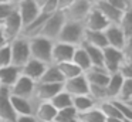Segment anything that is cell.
Returning <instances> with one entry per match:
<instances>
[{
  "label": "cell",
  "instance_id": "obj_27",
  "mask_svg": "<svg viewBox=\"0 0 132 122\" xmlns=\"http://www.w3.org/2000/svg\"><path fill=\"white\" fill-rule=\"evenodd\" d=\"M71 61L74 62V64L77 65V67L80 68L82 72H85V71L88 70L89 67H91V62H89L88 55H87L85 50H84L81 45H77V47L74 48V53H72Z\"/></svg>",
  "mask_w": 132,
  "mask_h": 122
},
{
  "label": "cell",
  "instance_id": "obj_25",
  "mask_svg": "<svg viewBox=\"0 0 132 122\" xmlns=\"http://www.w3.org/2000/svg\"><path fill=\"white\" fill-rule=\"evenodd\" d=\"M40 82H48V84H63L64 78L61 77L60 71H58L55 64H48L44 70L41 78L38 79Z\"/></svg>",
  "mask_w": 132,
  "mask_h": 122
},
{
  "label": "cell",
  "instance_id": "obj_4",
  "mask_svg": "<svg viewBox=\"0 0 132 122\" xmlns=\"http://www.w3.org/2000/svg\"><path fill=\"white\" fill-rule=\"evenodd\" d=\"M64 23H65V19H64L63 11H54L53 14H50L47 17L46 23H44L43 28L40 31V36L50 40V41H55Z\"/></svg>",
  "mask_w": 132,
  "mask_h": 122
},
{
  "label": "cell",
  "instance_id": "obj_45",
  "mask_svg": "<svg viewBox=\"0 0 132 122\" xmlns=\"http://www.w3.org/2000/svg\"><path fill=\"white\" fill-rule=\"evenodd\" d=\"M6 38H4V36H3V34H2V31H0V47H2V45H4V44H6Z\"/></svg>",
  "mask_w": 132,
  "mask_h": 122
},
{
  "label": "cell",
  "instance_id": "obj_35",
  "mask_svg": "<svg viewBox=\"0 0 132 122\" xmlns=\"http://www.w3.org/2000/svg\"><path fill=\"white\" fill-rule=\"evenodd\" d=\"M88 95L97 102V105L102 101H108L106 96L105 87H100V85H88Z\"/></svg>",
  "mask_w": 132,
  "mask_h": 122
},
{
  "label": "cell",
  "instance_id": "obj_26",
  "mask_svg": "<svg viewBox=\"0 0 132 122\" xmlns=\"http://www.w3.org/2000/svg\"><path fill=\"white\" fill-rule=\"evenodd\" d=\"M97 107V102L88 95H77V96H72V108L77 111V113L80 112H85V111L91 109V108Z\"/></svg>",
  "mask_w": 132,
  "mask_h": 122
},
{
  "label": "cell",
  "instance_id": "obj_24",
  "mask_svg": "<svg viewBox=\"0 0 132 122\" xmlns=\"http://www.w3.org/2000/svg\"><path fill=\"white\" fill-rule=\"evenodd\" d=\"M123 79L125 78H122L118 72L109 74V79H108V82H106V85H105V91H106V96H108V99H115L117 98Z\"/></svg>",
  "mask_w": 132,
  "mask_h": 122
},
{
  "label": "cell",
  "instance_id": "obj_21",
  "mask_svg": "<svg viewBox=\"0 0 132 122\" xmlns=\"http://www.w3.org/2000/svg\"><path fill=\"white\" fill-rule=\"evenodd\" d=\"M48 16L50 14H44L40 11V14H38L34 20H31L29 24H26L21 28L20 37H24V38L29 40V38H31V37L40 36V31H41V28H43V26H44V23H46V20Z\"/></svg>",
  "mask_w": 132,
  "mask_h": 122
},
{
  "label": "cell",
  "instance_id": "obj_13",
  "mask_svg": "<svg viewBox=\"0 0 132 122\" xmlns=\"http://www.w3.org/2000/svg\"><path fill=\"white\" fill-rule=\"evenodd\" d=\"M10 104L16 115H34V108L37 105L36 98H20L10 95Z\"/></svg>",
  "mask_w": 132,
  "mask_h": 122
},
{
  "label": "cell",
  "instance_id": "obj_9",
  "mask_svg": "<svg viewBox=\"0 0 132 122\" xmlns=\"http://www.w3.org/2000/svg\"><path fill=\"white\" fill-rule=\"evenodd\" d=\"M14 6H16V11H17L19 17H20L21 23H23V27L40 14V7L33 0H21L20 3H17Z\"/></svg>",
  "mask_w": 132,
  "mask_h": 122
},
{
  "label": "cell",
  "instance_id": "obj_46",
  "mask_svg": "<svg viewBox=\"0 0 132 122\" xmlns=\"http://www.w3.org/2000/svg\"><path fill=\"white\" fill-rule=\"evenodd\" d=\"M33 2H34L36 3V4H37L38 6V7H43V4H44V3H46V0H33Z\"/></svg>",
  "mask_w": 132,
  "mask_h": 122
},
{
  "label": "cell",
  "instance_id": "obj_32",
  "mask_svg": "<svg viewBox=\"0 0 132 122\" xmlns=\"http://www.w3.org/2000/svg\"><path fill=\"white\" fill-rule=\"evenodd\" d=\"M118 101L126 102V104H131L132 101V78H125L119 88V92H118L117 98Z\"/></svg>",
  "mask_w": 132,
  "mask_h": 122
},
{
  "label": "cell",
  "instance_id": "obj_44",
  "mask_svg": "<svg viewBox=\"0 0 132 122\" xmlns=\"http://www.w3.org/2000/svg\"><path fill=\"white\" fill-rule=\"evenodd\" d=\"M104 122H123L122 118H105Z\"/></svg>",
  "mask_w": 132,
  "mask_h": 122
},
{
  "label": "cell",
  "instance_id": "obj_40",
  "mask_svg": "<svg viewBox=\"0 0 132 122\" xmlns=\"http://www.w3.org/2000/svg\"><path fill=\"white\" fill-rule=\"evenodd\" d=\"M14 7L13 3H0V23L14 11Z\"/></svg>",
  "mask_w": 132,
  "mask_h": 122
},
{
  "label": "cell",
  "instance_id": "obj_20",
  "mask_svg": "<svg viewBox=\"0 0 132 122\" xmlns=\"http://www.w3.org/2000/svg\"><path fill=\"white\" fill-rule=\"evenodd\" d=\"M57 109L50 104V101H37L34 108V116L38 122H54Z\"/></svg>",
  "mask_w": 132,
  "mask_h": 122
},
{
  "label": "cell",
  "instance_id": "obj_19",
  "mask_svg": "<svg viewBox=\"0 0 132 122\" xmlns=\"http://www.w3.org/2000/svg\"><path fill=\"white\" fill-rule=\"evenodd\" d=\"M88 85H100V87H105L106 82L109 79V74L104 67H89L88 70L84 72Z\"/></svg>",
  "mask_w": 132,
  "mask_h": 122
},
{
  "label": "cell",
  "instance_id": "obj_43",
  "mask_svg": "<svg viewBox=\"0 0 132 122\" xmlns=\"http://www.w3.org/2000/svg\"><path fill=\"white\" fill-rule=\"evenodd\" d=\"M119 2L122 3L128 10H131V9H132V0H119Z\"/></svg>",
  "mask_w": 132,
  "mask_h": 122
},
{
  "label": "cell",
  "instance_id": "obj_14",
  "mask_svg": "<svg viewBox=\"0 0 132 122\" xmlns=\"http://www.w3.org/2000/svg\"><path fill=\"white\" fill-rule=\"evenodd\" d=\"M63 90L71 96L85 95V94H88V82H87L85 77L82 74V75H78L75 78L65 79L63 82Z\"/></svg>",
  "mask_w": 132,
  "mask_h": 122
},
{
  "label": "cell",
  "instance_id": "obj_7",
  "mask_svg": "<svg viewBox=\"0 0 132 122\" xmlns=\"http://www.w3.org/2000/svg\"><path fill=\"white\" fill-rule=\"evenodd\" d=\"M92 6H89L88 3L82 2V0H75L71 6L63 10L64 19L65 21H75V23H84L85 17L88 16L89 10Z\"/></svg>",
  "mask_w": 132,
  "mask_h": 122
},
{
  "label": "cell",
  "instance_id": "obj_34",
  "mask_svg": "<svg viewBox=\"0 0 132 122\" xmlns=\"http://www.w3.org/2000/svg\"><path fill=\"white\" fill-rule=\"evenodd\" d=\"M77 116H78L77 111L72 107H70V108H65V109L57 111L54 122H78Z\"/></svg>",
  "mask_w": 132,
  "mask_h": 122
},
{
  "label": "cell",
  "instance_id": "obj_50",
  "mask_svg": "<svg viewBox=\"0 0 132 122\" xmlns=\"http://www.w3.org/2000/svg\"><path fill=\"white\" fill-rule=\"evenodd\" d=\"M123 122H132V119H123Z\"/></svg>",
  "mask_w": 132,
  "mask_h": 122
},
{
  "label": "cell",
  "instance_id": "obj_16",
  "mask_svg": "<svg viewBox=\"0 0 132 122\" xmlns=\"http://www.w3.org/2000/svg\"><path fill=\"white\" fill-rule=\"evenodd\" d=\"M94 7L105 17L109 24H118L121 21V19H122L123 13H125L123 10H119V9L111 6L109 3H106L105 0H98L94 4Z\"/></svg>",
  "mask_w": 132,
  "mask_h": 122
},
{
  "label": "cell",
  "instance_id": "obj_12",
  "mask_svg": "<svg viewBox=\"0 0 132 122\" xmlns=\"http://www.w3.org/2000/svg\"><path fill=\"white\" fill-rule=\"evenodd\" d=\"M84 28L89 31H104L106 27L109 26V23L106 21V19L97 10V9L92 6L91 10H89L88 16L84 20Z\"/></svg>",
  "mask_w": 132,
  "mask_h": 122
},
{
  "label": "cell",
  "instance_id": "obj_33",
  "mask_svg": "<svg viewBox=\"0 0 132 122\" xmlns=\"http://www.w3.org/2000/svg\"><path fill=\"white\" fill-rule=\"evenodd\" d=\"M118 26H119L121 31L123 33V36L126 37V38H132V10H126L125 13H123L122 19H121V21L118 23Z\"/></svg>",
  "mask_w": 132,
  "mask_h": 122
},
{
  "label": "cell",
  "instance_id": "obj_29",
  "mask_svg": "<svg viewBox=\"0 0 132 122\" xmlns=\"http://www.w3.org/2000/svg\"><path fill=\"white\" fill-rule=\"evenodd\" d=\"M50 104H51L57 111L65 109V108L72 107V96L70 95V94H67L64 90H61L60 92H57L51 99H50Z\"/></svg>",
  "mask_w": 132,
  "mask_h": 122
},
{
  "label": "cell",
  "instance_id": "obj_37",
  "mask_svg": "<svg viewBox=\"0 0 132 122\" xmlns=\"http://www.w3.org/2000/svg\"><path fill=\"white\" fill-rule=\"evenodd\" d=\"M118 74L122 78H132V61L131 60H123L118 68Z\"/></svg>",
  "mask_w": 132,
  "mask_h": 122
},
{
  "label": "cell",
  "instance_id": "obj_51",
  "mask_svg": "<svg viewBox=\"0 0 132 122\" xmlns=\"http://www.w3.org/2000/svg\"><path fill=\"white\" fill-rule=\"evenodd\" d=\"M0 122H10V121H0Z\"/></svg>",
  "mask_w": 132,
  "mask_h": 122
},
{
  "label": "cell",
  "instance_id": "obj_5",
  "mask_svg": "<svg viewBox=\"0 0 132 122\" xmlns=\"http://www.w3.org/2000/svg\"><path fill=\"white\" fill-rule=\"evenodd\" d=\"M21 28H23V23H21L20 17H19L17 11H16V7H14V11L0 23V31L4 36L6 41L10 43L14 38L20 37Z\"/></svg>",
  "mask_w": 132,
  "mask_h": 122
},
{
  "label": "cell",
  "instance_id": "obj_17",
  "mask_svg": "<svg viewBox=\"0 0 132 122\" xmlns=\"http://www.w3.org/2000/svg\"><path fill=\"white\" fill-rule=\"evenodd\" d=\"M47 65L48 64H44V62L38 61V60L30 58L29 61L20 68V74L24 77H27V78H30L31 81L37 82L38 79L41 78V75H43V72H44Z\"/></svg>",
  "mask_w": 132,
  "mask_h": 122
},
{
  "label": "cell",
  "instance_id": "obj_47",
  "mask_svg": "<svg viewBox=\"0 0 132 122\" xmlns=\"http://www.w3.org/2000/svg\"><path fill=\"white\" fill-rule=\"evenodd\" d=\"M82 2H85V3H88V4H89V6H94V4H95V3H97V2H98V0H82Z\"/></svg>",
  "mask_w": 132,
  "mask_h": 122
},
{
  "label": "cell",
  "instance_id": "obj_1",
  "mask_svg": "<svg viewBox=\"0 0 132 122\" xmlns=\"http://www.w3.org/2000/svg\"><path fill=\"white\" fill-rule=\"evenodd\" d=\"M51 45L53 41L44 38L41 36H36L29 38L30 58L38 60L44 64H51Z\"/></svg>",
  "mask_w": 132,
  "mask_h": 122
},
{
  "label": "cell",
  "instance_id": "obj_49",
  "mask_svg": "<svg viewBox=\"0 0 132 122\" xmlns=\"http://www.w3.org/2000/svg\"><path fill=\"white\" fill-rule=\"evenodd\" d=\"M20 2H21V0H12L13 4H17V3H20Z\"/></svg>",
  "mask_w": 132,
  "mask_h": 122
},
{
  "label": "cell",
  "instance_id": "obj_31",
  "mask_svg": "<svg viewBox=\"0 0 132 122\" xmlns=\"http://www.w3.org/2000/svg\"><path fill=\"white\" fill-rule=\"evenodd\" d=\"M78 122H104L105 116L102 115V112L100 111L98 107H94L91 109L85 111V112L78 113Z\"/></svg>",
  "mask_w": 132,
  "mask_h": 122
},
{
  "label": "cell",
  "instance_id": "obj_41",
  "mask_svg": "<svg viewBox=\"0 0 132 122\" xmlns=\"http://www.w3.org/2000/svg\"><path fill=\"white\" fill-rule=\"evenodd\" d=\"M13 122H38L34 115H16Z\"/></svg>",
  "mask_w": 132,
  "mask_h": 122
},
{
  "label": "cell",
  "instance_id": "obj_38",
  "mask_svg": "<svg viewBox=\"0 0 132 122\" xmlns=\"http://www.w3.org/2000/svg\"><path fill=\"white\" fill-rule=\"evenodd\" d=\"M12 58H10V45L9 43H6L4 45L0 47V67L4 65H10Z\"/></svg>",
  "mask_w": 132,
  "mask_h": 122
},
{
  "label": "cell",
  "instance_id": "obj_39",
  "mask_svg": "<svg viewBox=\"0 0 132 122\" xmlns=\"http://www.w3.org/2000/svg\"><path fill=\"white\" fill-rule=\"evenodd\" d=\"M40 11L44 14H53L54 11H58V0H46Z\"/></svg>",
  "mask_w": 132,
  "mask_h": 122
},
{
  "label": "cell",
  "instance_id": "obj_42",
  "mask_svg": "<svg viewBox=\"0 0 132 122\" xmlns=\"http://www.w3.org/2000/svg\"><path fill=\"white\" fill-rule=\"evenodd\" d=\"M75 0H58V11H63L65 10L68 6H71Z\"/></svg>",
  "mask_w": 132,
  "mask_h": 122
},
{
  "label": "cell",
  "instance_id": "obj_22",
  "mask_svg": "<svg viewBox=\"0 0 132 122\" xmlns=\"http://www.w3.org/2000/svg\"><path fill=\"white\" fill-rule=\"evenodd\" d=\"M20 75V70L14 65H4L0 67V87L10 88L16 82V79Z\"/></svg>",
  "mask_w": 132,
  "mask_h": 122
},
{
  "label": "cell",
  "instance_id": "obj_3",
  "mask_svg": "<svg viewBox=\"0 0 132 122\" xmlns=\"http://www.w3.org/2000/svg\"><path fill=\"white\" fill-rule=\"evenodd\" d=\"M10 45V64L20 70L24 64L30 60V50H29V40L24 37H17L9 43Z\"/></svg>",
  "mask_w": 132,
  "mask_h": 122
},
{
  "label": "cell",
  "instance_id": "obj_23",
  "mask_svg": "<svg viewBox=\"0 0 132 122\" xmlns=\"http://www.w3.org/2000/svg\"><path fill=\"white\" fill-rule=\"evenodd\" d=\"M82 43L92 47H98V48H105L106 45V40L104 36V31H89V30H84V38Z\"/></svg>",
  "mask_w": 132,
  "mask_h": 122
},
{
  "label": "cell",
  "instance_id": "obj_10",
  "mask_svg": "<svg viewBox=\"0 0 132 122\" xmlns=\"http://www.w3.org/2000/svg\"><path fill=\"white\" fill-rule=\"evenodd\" d=\"M74 45L65 44L60 41H53L51 45V64H61L65 61H71Z\"/></svg>",
  "mask_w": 132,
  "mask_h": 122
},
{
  "label": "cell",
  "instance_id": "obj_11",
  "mask_svg": "<svg viewBox=\"0 0 132 122\" xmlns=\"http://www.w3.org/2000/svg\"><path fill=\"white\" fill-rule=\"evenodd\" d=\"M61 90H63V84H48V82L37 81L34 85L33 98H36L37 101H50Z\"/></svg>",
  "mask_w": 132,
  "mask_h": 122
},
{
  "label": "cell",
  "instance_id": "obj_6",
  "mask_svg": "<svg viewBox=\"0 0 132 122\" xmlns=\"http://www.w3.org/2000/svg\"><path fill=\"white\" fill-rule=\"evenodd\" d=\"M123 60L126 58L123 57L122 51L118 50V48L109 47V45L102 48V67L106 70L108 74L118 72V68Z\"/></svg>",
  "mask_w": 132,
  "mask_h": 122
},
{
  "label": "cell",
  "instance_id": "obj_30",
  "mask_svg": "<svg viewBox=\"0 0 132 122\" xmlns=\"http://www.w3.org/2000/svg\"><path fill=\"white\" fill-rule=\"evenodd\" d=\"M81 47L85 50L87 55L89 58V62H91L92 67H102V50L98 47H92V45H88L85 43H81Z\"/></svg>",
  "mask_w": 132,
  "mask_h": 122
},
{
  "label": "cell",
  "instance_id": "obj_36",
  "mask_svg": "<svg viewBox=\"0 0 132 122\" xmlns=\"http://www.w3.org/2000/svg\"><path fill=\"white\" fill-rule=\"evenodd\" d=\"M112 104L115 105V108L118 109V112L121 113L123 119H132V107L131 104H126V102L118 101V99H111Z\"/></svg>",
  "mask_w": 132,
  "mask_h": 122
},
{
  "label": "cell",
  "instance_id": "obj_48",
  "mask_svg": "<svg viewBox=\"0 0 132 122\" xmlns=\"http://www.w3.org/2000/svg\"><path fill=\"white\" fill-rule=\"evenodd\" d=\"M0 3H12V0H0Z\"/></svg>",
  "mask_w": 132,
  "mask_h": 122
},
{
  "label": "cell",
  "instance_id": "obj_2",
  "mask_svg": "<svg viewBox=\"0 0 132 122\" xmlns=\"http://www.w3.org/2000/svg\"><path fill=\"white\" fill-rule=\"evenodd\" d=\"M84 24L82 23H75V21H65L63 24L60 30V34H58L57 40L55 41L60 43H65V44L70 45H80L82 43L84 38Z\"/></svg>",
  "mask_w": 132,
  "mask_h": 122
},
{
  "label": "cell",
  "instance_id": "obj_8",
  "mask_svg": "<svg viewBox=\"0 0 132 122\" xmlns=\"http://www.w3.org/2000/svg\"><path fill=\"white\" fill-rule=\"evenodd\" d=\"M34 85L36 82L31 81L30 78L24 75H19V78L16 79V82L9 88L10 95L13 96H20V98H33L34 94Z\"/></svg>",
  "mask_w": 132,
  "mask_h": 122
},
{
  "label": "cell",
  "instance_id": "obj_28",
  "mask_svg": "<svg viewBox=\"0 0 132 122\" xmlns=\"http://www.w3.org/2000/svg\"><path fill=\"white\" fill-rule=\"evenodd\" d=\"M55 65H57V68H58V71H60L61 77L64 78V81H65V79H70V78H75V77L84 74L72 61H65V62L55 64Z\"/></svg>",
  "mask_w": 132,
  "mask_h": 122
},
{
  "label": "cell",
  "instance_id": "obj_15",
  "mask_svg": "<svg viewBox=\"0 0 132 122\" xmlns=\"http://www.w3.org/2000/svg\"><path fill=\"white\" fill-rule=\"evenodd\" d=\"M104 36H105L106 44H108L109 47L118 48V50H122L125 43L128 41V38L123 36V33L121 31V28L118 24H109L108 27L104 30Z\"/></svg>",
  "mask_w": 132,
  "mask_h": 122
},
{
  "label": "cell",
  "instance_id": "obj_18",
  "mask_svg": "<svg viewBox=\"0 0 132 122\" xmlns=\"http://www.w3.org/2000/svg\"><path fill=\"white\" fill-rule=\"evenodd\" d=\"M16 113L10 104V92L9 88L0 87V121H10L13 122Z\"/></svg>",
  "mask_w": 132,
  "mask_h": 122
}]
</instances>
